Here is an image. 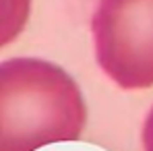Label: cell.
Masks as SVG:
<instances>
[{
    "label": "cell",
    "instance_id": "cell-1",
    "mask_svg": "<svg viewBox=\"0 0 153 151\" xmlns=\"http://www.w3.org/2000/svg\"><path fill=\"white\" fill-rule=\"evenodd\" d=\"M85 124V97L62 66L33 56L0 62V151L76 141Z\"/></svg>",
    "mask_w": 153,
    "mask_h": 151
},
{
    "label": "cell",
    "instance_id": "cell-2",
    "mask_svg": "<svg viewBox=\"0 0 153 151\" xmlns=\"http://www.w3.org/2000/svg\"><path fill=\"white\" fill-rule=\"evenodd\" d=\"M91 35L110 81L124 91L153 87V0H100Z\"/></svg>",
    "mask_w": 153,
    "mask_h": 151
},
{
    "label": "cell",
    "instance_id": "cell-3",
    "mask_svg": "<svg viewBox=\"0 0 153 151\" xmlns=\"http://www.w3.org/2000/svg\"><path fill=\"white\" fill-rule=\"evenodd\" d=\"M33 0H0V48L13 44L25 29Z\"/></svg>",
    "mask_w": 153,
    "mask_h": 151
},
{
    "label": "cell",
    "instance_id": "cell-4",
    "mask_svg": "<svg viewBox=\"0 0 153 151\" xmlns=\"http://www.w3.org/2000/svg\"><path fill=\"white\" fill-rule=\"evenodd\" d=\"M141 143H143V151H153V106L145 116L143 122V130H141Z\"/></svg>",
    "mask_w": 153,
    "mask_h": 151
}]
</instances>
